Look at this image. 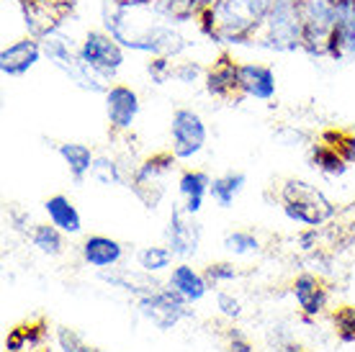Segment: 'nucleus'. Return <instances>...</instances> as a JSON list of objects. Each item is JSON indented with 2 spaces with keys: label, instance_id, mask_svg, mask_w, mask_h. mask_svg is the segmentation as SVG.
I'll return each instance as SVG.
<instances>
[{
  "label": "nucleus",
  "instance_id": "obj_1",
  "mask_svg": "<svg viewBox=\"0 0 355 352\" xmlns=\"http://www.w3.org/2000/svg\"><path fill=\"white\" fill-rule=\"evenodd\" d=\"M273 0H219L198 16V31L222 46H252Z\"/></svg>",
  "mask_w": 355,
  "mask_h": 352
},
{
  "label": "nucleus",
  "instance_id": "obj_2",
  "mask_svg": "<svg viewBox=\"0 0 355 352\" xmlns=\"http://www.w3.org/2000/svg\"><path fill=\"white\" fill-rule=\"evenodd\" d=\"M258 49L275 54H291L304 49V18L299 0H273L266 26L258 34Z\"/></svg>",
  "mask_w": 355,
  "mask_h": 352
},
{
  "label": "nucleus",
  "instance_id": "obj_3",
  "mask_svg": "<svg viewBox=\"0 0 355 352\" xmlns=\"http://www.w3.org/2000/svg\"><path fill=\"white\" fill-rule=\"evenodd\" d=\"M281 201H284V213L286 219L293 224H302L309 229H317L324 221L335 216V203L329 201L327 195L322 193L317 185L299 180V177H288L281 185Z\"/></svg>",
  "mask_w": 355,
  "mask_h": 352
},
{
  "label": "nucleus",
  "instance_id": "obj_4",
  "mask_svg": "<svg viewBox=\"0 0 355 352\" xmlns=\"http://www.w3.org/2000/svg\"><path fill=\"white\" fill-rule=\"evenodd\" d=\"M78 44H80L78 46L80 60L96 72L98 78L106 80V82H111L121 72V67H124L126 49L108 31H103V28H90V31H85Z\"/></svg>",
  "mask_w": 355,
  "mask_h": 352
},
{
  "label": "nucleus",
  "instance_id": "obj_5",
  "mask_svg": "<svg viewBox=\"0 0 355 352\" xmlns=\"http://www.w3.org/2000/svg\"><path fill=\"white\" fill-rule=\"evenodd\" d=\"M304 18V49L311 60H327V42L335 28V0H299Z\"/></svg>",
  "mask_w": 355,
  "mask_h": 352
},
{
  "label": "nucleus",
  "instance_id": "obj_6",
  "mask_svg": "<svg viewBox=\"0 0 355 352\" xmlns=\"http://www.w3.org/2000/svg\"><path fill=\"white\" fill-rule=\"evenodd\" d=\"M191 303H188L178 291H173L170 285H160L150 293H142L137 299V308L147 322L162 329V332H170L178 322L191 317Z\"/></svg>",
  "mask_w": 355,
  "mask_h": 352
},
{
  "label": "nucleus",
  "instance_id": "obj_7",
  "mask_svg": "<svg viewBox=\"0 0 355 352\" xmlns=\"http://www.w3.org/2000/svg\"><path fill=\"white\" fill-rule=\"evenodd\" d=\"M206 123L193 108H178L170 118V152L178 159H193L206 147Z\"/></svg>",
  "mask_w": 355,
  "mask_h": 352
},
{
  "label": "nucleus",
  "instance_id": "obj_8",
  "mask_svg": "<svg viewBox=\"0 0 355 352\" xmlns=\"http://www.w3.org/2000/svg\"><path fill=\"white\" fill-rule=\"evenodd\" d=\"M201 237H204V229L196 221L193 213H188L180 203H175L173 211H170L168 229H165V242L173 249V255L180 257V260L193 257L201 247Z\"/></svg>",
  "mask_w": 355,
  "mask_h": 352
},
{
  "label": "nucleus",
  "instance_id": "obj_9",
  "mask_svg": "<svg viewBox=\"0 0 355 352\" xmlns=\"http://www.w3.org/2000/svg\"><path fill=\"white\" fill-rule=\"evenodd\" d=\"M103 103H106L108 129L116 134L132 132L134 121H137V116L142 111L139 93H137L132 85L114 82V85H108V90L103 93Z\"/></svg>",
  "mask_w": 355,
  "mask_h": 352
},
{
  "label": "nucleus",
  "instance_id": "obj_10",
  "mask_svg": "<svg viewBox=\"0 0 355 352\" xmlns=\"http://www.w3.org/2000/svg\"><path fill=\"white\" fill-rule=\"evenodd\" d=\"M327 60L355 62V0H335V28L327 42Z\"/></svg>",
  "mask_w": 355,
  "mask_h": 352
},
{
  "label": "nucleus",
  "instance_id": "obj_11",
  "mask_svg": "<svg viewBox=\"0 0 355 352\" xmlns=\"http://www.w3.org/2000/svg\"><path fill=\"white\" fill-rule=\"evenodd\" d=\"M42 57H44L42 39L26 34L3 46V52H0V72H3V78H24L42 62Z\"/></svg>",
  "mask_w": 355,
  "mask_h": 352
},
{
  "label": "nucleus",
  "instance_id": "obj_12",
  "mask_svg": "<svg viewBox=\"0 0 355 352\" xmlns=\"http://www.w3.org/2000/svg\"><path fill=\"white\" fill-rule=\"evenodd\" d=\"M175 159L178 157L173 155V152H160V155H152V157H147L142 165L132 173V180H129V185L134 188V193L147 203V209H155V206H157V201H160V198H157V195H152V188H155V191H162L160 180L168 175L170 170H173Z\"/></svg>",
  "mask_w": 355,
  "mask_h": 352
},
{
  "label": "nucleus",
  "instance_id": "obj_13",
  "mask_svg": "<svg viewBox=\"0 0 355 352\" xmlns=\"http://www.w3.org/2000/svg\"><path fill=\"white\" fill-rule=\"evenodd\" d=\"M237 82H240V96L252 98V100H273L278 90L273 67L260 64V62H240L237 67Z\"/></svg>",
  "mask_w": 355,
  "mask_h": 352
},
{
  "label": "nucleus",
  "instance_id": "obj_14",
  "mask_svg": "<svg viewBox=\"0 0 355 352\" xmlns=\"http://www.w3.org/2000/svg\"><path fill=\"white\" fill-rule=\"evenodd\" d=\"M80 257L88 267L103 273V270H111L124 260V245L119 239L103 237V234H90L83 239Z\"/></svg>",
  "mask_w": 355,
  "mask_h": 352
},
{
  "label": "nucleus",
  "instance_id": "obj_15",
  "mask_svg": "<svg viewBox=\"0 0 355 352\" xmlns=\"http://www.w3.org/2000/svg\"><path fill=\"white\" fill-rule=\"evenodd\" d=\"M237 67H240V62L232 60L230 54H222L214 64H209L204 75L206 93L211 98H219V100H227V98H232L234 93H240Z\"/></svg>",
  "mask_w": 355,
  "mask_h": 352
},
{
  "label": "nucleus",
  "instance_id": "obj_16",
  "mask_svg": "<svg viewBox=\"0 0 355 352\" xmlns=\"http://www.w3.org/2000/svg\"><path fill=\"white\" fill-rule=\"evenodd\" d=\"M291 293L306 319L320 317L322 311L327 308V288H324L322 278H317L314 273L296 275V281L291 283Z\"/></svg>",
  "mask_w": 355,
  "mask_h": 352
},
{
  "label": "nucleus",
  "instance_id": "obj_17",
  "mask_svg": "<svg viewBox=\"0 0 355 352\" xmlns=\"http://www.w3.org/2000/svg\"><path fill=\"white\" fill-rule=\"evenodd\" d=\"M168 285L173 291H178L188 303H198V301L206 299V293L211 291V285L206 281V275L201 270H196L193 265L180 263L170 270Z\"/></svg>",
  "mask_w": 355,
  "mask_h": 352
},
{
  "label": "nucleus",
  "instance_id": "obj_18",
  "mask_svg": "<svg viewBox=\"0 0 355 352\" xmlns=\"http://www.w3.org/2000/svg\"><path fill=\"white\" fill-rule=\"evenodd\" d=\"M209 191H211V177L204 170H186L178 177V193L183 198V209L193 216L204 209Z\"/></svg>",
  "mask_w": 355,
  "mask_h": 352
},
{
  "label": "nucleus",
  "instance_id": "obj_19",
  "mask_svg": "<svg viewBox=\"0 0 355 352\" xmlns=\"http://www.w3.org/2000/svg\"><path fill=\"white\" fill-rule=\"evenodd\" d=\"M44 211H46V216H49V221H52L54 227H57V229H62L64 234L75 237V234H80L83 231L80 211H78V206H75L67 195L57 193V195H52V198H46Z\"/></svg>",
  "mask_w": 355,
  "mask_h": 352
},
{
  "label": "nucleus",
  "instance_id": "obj_20",
  "mask_svg": "<svg viewBox=\"0 0 355 352\" xmlns=\"http://www.w3.org/2000/svg\"><path fill=\"white\" fill-rule=\"evenodd\" d=\"M57 152H60L62 162L67 165L70 175L75 177L78 183L90 175L93 162H96V155H93V150H90L88 144H80V141H62V144L57 147Z\"/></svg>",
  "mask_w": 355,
  "mask_h": 352
},
{
  "label": "nucleus",
  "instance_id": "obj_21",
  "mask_svg": "<svg viewBox=\"0 0 355 352\" xmlns=\"http://www.w3.org/2000/svg\"><path fill=\"white\" fill-rule=\"evenodd\" d=\"M152 6L157 10V16L173 26H186L191 21H198L204 10L198 6V0H152Z\"/></svg>",
  "mask_w": 355,
  "mask_h": 352
},
{
  "label": "nucleus",
  "instance_id": "obj_22",
  "mask_svg": "<svg viewBox=\"0 0 355 352\" xmlns=\"http://www.w3.org/2000/svg\"><path fill=\"white\" fill-rule=\"evenodd\" d=\"M245 185H248V177L245 173H224V175L214 177L211 180V191H209V198H211L219 209H232L234 201H237V195L245 191Z\"/></svg>",
  "mask_w": 355,
  "mask_h": 352
},
{
  "label": "nucleus",
  "instance_id": "obj_23",
  "mask_svg": "<svg viewBox=\"0 0 355 352\" xmlns=\"http://www.w3.org/2000/svg\"><path fill=\"white\" fill-rule=\"evenodd\" d=\"M309 162H311V168L320 170L322 175H327V177H343L347 173V168H350L345 159L340 157V152L335 150V147H327L324 141L309 147Z\"/></svg>",
  "mask_w": 355,
  "mask_h": 352
},
{
  "label": "nucleus",
  "instance_id": "obj_24",
  "mask_svg": "<svg viewBox=\"0 0 355 352\" xmlns=\"http://www.w3.org/2000/svg\"><path fill=\"white\" fill-rule=\"evenodd\" d=\"M31 245L46 257H57L64 252V231L57 229L52 221L46 224H34L31 227Z\"/></svg>",
  "mask_w": 355,
  "mask_h": 352
},
{
  "label": "nucleus",
  "instance_id": "obj_25",
  "mask_svg": "<svg viewBox=\"0 0 355 352\" xmlns=\"http://www.w3.org/2000/svg\"><path fill=\"white\" fill-rule=\"evenodd\" d=\"M173 260H175V255H173V249L168 245L144 247L142 252H139V267L147 275H157L162 270H168V267H175Z\"/></svg>",
  "mask_w": 355,
  "mask_h": 352
},
{
  "label": "nucleus",
  "instance_id": "obj_26",
  "mask_svg": "<svg viewBox=\"0 0 355 352\" xmlns=\"http://www.w3.org/2000/svg\"><path fill=\"white\" fill-rule=\"evenodd\" d=\"M260 239L252 234V231H230L227 237H224V249L234 257H248V255H258L260 252Z\"/></svg>",
  "mask_w": 355,
  "mask_h": 352
},
{
  "label": "nucleus",
  "instance_id": "obj_27",
  "mask_svg": "<svg viewBox=\"0 0 355 352\" xmlns=\"http://www.w3.org/2000/svg\"><path fill=\"white\" fill-rule=\"evenodd\" d=\"M90 177L101 185H119L121 180H124V173H121V165H119L114 157L101 155V157H96V162H93Z\"/></svg>",
  "mask_w": 355,
  "mask_h": 352
},
{
  "label": "nucleus",
  "instance_id": "obj_28",
  "mask_svg": "<svg viewBox=\"0 0 355 352\" xmlns=\"http://www.w3.org/2000/svg\"><path fill=\"white\" fill-rule=\"evenodd\" d=\"M206 67H201V62L196 60H180L173 64V80L180 85H193V82H204Z\"/></svg>",
  "mask_w": 355,
  "mask_h": 352
},
{
  "label": "nucleus",
  "instance_id": "obj_29",
  "mask_svg": "<svg viewBox=\"0 0 355 352\" xmlns=\"http://www.w3.org/2000/svg\"><path fill=\"white\" fill-rule=\"evenodd\" d=\"M332 322H335V329H338L340 342H355V306H340L335 314H332Z\"/></svg>",
  "mask_w": 355,
  "mask_h": 352
},
{
  "label": "nucleus",
  "instance_id": "obj_30",
  "mask_svg": "<svg viewBox=\"0 0 355 352\" xmlns=\"http://www.w3.org/2000/svg\"><path fill=\"white\" fill-rule=\"evenodd\" d=\"M206 281H209V285L211 288H216V285H222V283H232L240 278V270H237V265L234 263H211L206 265Z\"/></svg>",
  "mask_w": 355,
  "mask_h": 352
},
{
  "label": "nucleus",
  "instance_id": "obj_31",
  "mask_svg": "<svg viewBox=\"0 0 355 352\" xmlns=\"http://www.w3.org/2000/svg\"><path fill=\"white\" fill-rule=\"evenodd\" d=\"M57 342H60V350L62 352H98L96 347H90L75 329H67V326H60V329H57Z\"/></svg>",
  "mask_w": 355,
  "mask_h": 352
},
{
  "label": "nucleus",
  "instance_id": "obj_32",
  "mask_svg": "<svg viewBox=\"0 0 355 352\" xmlns=\"http://www.w3.org/2000/svg\"><path fill=\"white\" fill-rule=\"evenodd\" d=\"M147 75L155 85H165L168 80H173V60L170 57H150L147 62Z\"/></svg>",
  "mask_w": 355,
  "mask_h": 352
},
{
  "label": "nucleus",
  "instance_id": "obj_33",
  "mask_svg": "<svg viewBox=\"0 0 355 352\" xmlns=\"http://www.w3.org/2000/svg\"><path fill=\"white\" fill-rule=\"evenodd\" d=\"M216 308H219V314L224 319H232V322L242 317V303L234 293H227V291L216 293Z\"/></svg>",
  "mask_w": 355,
  "mask_h": 352
},
{
  "label": "nucleus",
  "instance_id": "obj_34",
  "mask_svg": "<svg viewBox=\"0 0 355 352\" xmlns=\"http://www.w3.org/2000/svg\"><path fill=\"white\" fill-rule=\"evenodd\" d=\"M227 340H230V352H252V344L245 335H242V329H227Z\"/></svg>",
  "mask_w": 355,
  "mask_h": 352
},
{
  "label": "nucleus",
  "instance_id": "obj_35",
  "mask_svg": "<svg viewBox=\"0 0 355 352\" xmlns=\"http://www.w3.org/2000/svg\"><path fill=\"white\" fill-rule=\"evenodd\" d=\"M338 152L347 165H355V134H343V139H340V144H338Z\"/></svg>",
  "mask_w": 355,
  "mask_h": 352
},
{
  "label": "nucleus",
  "instance_id": "obj_36",
  "mask_svg": "<svg viewBox=\"0 0 355 352\" xmlns=\"http://www.w3.org/2000/svg\"><path fill=\"white\" fill-rule=\"evenodd\" d=\"M26 347V332H24V326H16L8 337H6V350L8 352H18Z\"/></svg>",
  "mask_w": 355,
  "mask_h": 352
},
{
  "label": "nucleus",
  "instance_id": "obj_37",
  "mask_svg": "<svg viewBox=\"0 0 355 352\" xmlns=\"http://www.w3.org/2000/svg\"><path fill=\"white\" fill-rule=\"evenodd\" d=\"M275 137H288V139H284L286 147H299V144L306 139L302 132H296V129H291V126H286V129H281V132H275Z\"/></svg>",
  "mask_w": 355,
  "mask_h": 352
},
{
  "label": "nucleus",
  "instance_id": "obj_38",
  "mask_svg": "<svg viewBox=\"0 0 355 352\" xmlns=\"http://www.w3.org/2000/svg\"><path fill=\"white\" fill-rule=\"evenodd\" d=\"M24 332H26V344H31V347L42 344V337H44V326H42V324L24 326Z\"/></svg>",
  "mask_w": 355,
  "mask_h": 352
},
{
  "label": "nucleus",
  "instance_id": "obj_39",
  "mask_svg": "<svg viewBox=\"0 0 355 352\" xmlns=\"http://www.w3.org/2000/svg\"><path fill=\"white\" fill-rule=\"evenodd\" d=\"M317 242V229H309L304 231L302 237H299V245H302V249H311V245Z\"/></svg>",
  "mask_w": 355,
  "mask_h": 352
},
{
  "label": "nucleus",
  "instance_id": "obj_40",
  "mask_svg": "<svg viewBox=\"0 0 355 352\" xmlns=\"http://www.w3.org/2000/svg\"><path fill=\"white\" fill-rule=\"evenodd\" d=\"M10 221H13V227H16L18 231H24L26 229V224H28V216H21V213L10 211Z\"/></svg>",
  "mask_w": 355,
  "mask_h": 352
},
{
  "label": "nucleus",
  "instance_id": "obj_41",
  "mask_svg": "<svg viewBox=\"0 0 355 352\" xmlns=\"http://www.w3.org/2000/svg\"><path fill=\"white\" fill-rule=\"evenodd\" d=\"M214 3H219V0H198V6H201V8H211Z\"/></svg>",
  "mask_w": 355,
  "mask_h": 352
},
{
  "label": "nucleus",
  "instance_id": "obj_42",
  "mask_svg": "<svg viewBox=\"0 0 355 352\" xmlns=\"http://www.w3.org/2000/svg\"><path fill=\"white\" fill-rule=\"evenodd\" d=\"M39 3H57V0H39Z\"/></svg>",
  "mask_w": 355,
  "mask_h": 352
}]
</instances>
